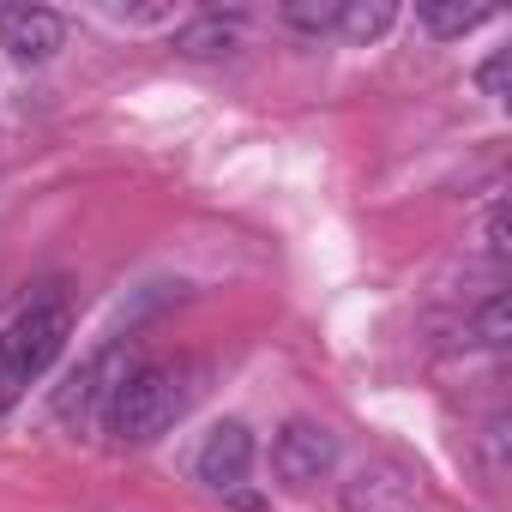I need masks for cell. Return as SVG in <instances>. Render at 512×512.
Segmentation results:
<instances>
[{
    "instance_id": "6da1fadb",
    "label": "cell",
    "mask_w": 512,
    "mask_h": 512,
    "mask_svg": "<svg viewBox=\"0 0 512 512\" xmlns=\"http://www.w3.org/2000/svg\"><path fill=\"white\" fill-rule=\"evenodd\" d=\"M187 404H193V386H187V368L181 362H139L115 386V398L103 410V428L121 446H151V440H163L187 416Z\"/></svg>"
},
{
    "instance_id": "7a4b0ae2",
    "label": "cell",
    "mask_w": 512,
    "mask_h": 512,
    "mask_svg": "<svg viewBox=\"0 0 512 512\" xmlns=\"http://www.w3.org/2000/svg\"><path fill=\"white\" fill-rule=\"evenodd\" d=\"M67 332H73V314L61 296H37L0 326V404L55 368V356L67 350Z\"/></svg>"
},
{
    "instance_id": "3957f363",
    "label": "cell",
    "mask_w": 512,
    "mask_h": 512,
    "mask_svg": "<svg viewBox=\"0 0 512 512\" xmlns=\"http://www.w3.org/2000/svg\"><path fill=\"white\" fill-rule=\"evenodd\" d=\"M133 368H139V362H133L127 344H103L97 356H85V362L67 374V386L55 392V416H61L67 428H91V422H103L115 386H121Z\"/></svg>"
},
{
    "instance_id": "277c9868",
    "label": "cell",
    "mask_w": 512,
    "mask_h": 512,
    "mask_svg": "<svg viewBox=\"0 0 512 512\" xmlns=\"http://www.w3.org/2000/svg\"><path fill=\"white\" fill-rule=\"evenodd\" d=\"M338 470V434L314 416H290L272 440V476L284 488H314Z\"/></svg>"
},
{
    "instance_id": "5b68a950",
    "label": "cell",
    "mask_w": 512,
    "mask_h": 512,
    "mask_svg": "<svg viewBox=\"0 0 512 512\" xmlns=\"http://www.w3.org/2000/svg\"><path fill=\"white\" fill-rule=\"evenodd\" d=\"M416 476L398 458H362L344 482H338V506L344 512H416Z\"/></svg>"
},
{
    "instance_id": "8992f818",
    "label": "cell",
    "mask_w": 512,
    "mask_h": 512,
    "mask_svg": "<svg viewBox=\"0 0 512 512\" xmlns=\"http://www.w3.org/2000/svg\"><path fill=\"white\" fill-rule=\"evenodd\" d=\"M253 458H260V446H253V428L235 422V416H223V422L199 440L193 476H199L205 488H217V494H235V488L253 476Z\"/></svg>"
},
{
    "instance_id": "52a82bcc",
    "label": "cell",
    "mask_w": 512,
    "mask_h": 512,
    "mask_svg": "<svg viewBox=\"0 0 512 512\" xmlns=\"http://www.w3.org/2000/svg\"><path fill=\"white\" fill-rule=\"evenodd\" d=\"M61 43H67V19L49 13V7H7L0 13V49H7L13 61H25V67L55 61Z\"/></svg>"
},
{
    "instance_id": "ba28073f",
    "label": "cell",
    "mask_w": 512,
    "mask_h": 512,
    "mask_svg": "<svg viewBox=\"0 0 512 512\" xmlns=\"http://www.w3.org/2000/svg\"><path fill=\"white\" fill-rule=\"evenodd\" d=\"M241 37H247V25L235 13H199V19L175 25V55H187V61H223V55L241 49Z\"/></svg>"
},
{
    "instance_id": "9c48e42d",
    "label": "cell",
    "mask_w": 512,
    "mask_h": 512,
    "mask_svg": "<svg viewBox=\"0 0 512 512\" xmlns=\"http://www.w3.org/2000/svg\"><path fill=\"white\" fill-rule=\"evenodd\" d=\"M392 25H398V0H344L332 31H338L350 49H368V43H380Z\"/></svg>"
},
{
    "instance_id": "30bf717a",
    "label": "cell",
    "mask_w": 512,
    "mask_h": 512,
    "mask_svg": "<svg viewBox=\"0 0 512 512\" xmlns=\"http://www.w3.org/2000/svg\"><path fill=\"white\" fill-rule=\"evenodd\" d=\"M488 19H494V7H464V0H428V7H416V25L440 43H452V37L488 25Z\"/></svg>"
},
{
    "instance_id": "8fae6325",
    "label": "cell",
    "mask_w": 512,
    "mask_h": 512,
    "mask_svg": "<svg viewBox=\"0 0 512 512\" xmlns=\"http://www.w3.org/2000/svg\"><path fill=\"white\" fill-rule=\"evenodd\" d=\"M470 326H476V344H488V350H500V344L512 338V308H506V290H488Z\"/></svg>"
},
{
    "instance_id": "7c38bea8",
    "label": "cell",
    "mask_w": 512,
    "mask_h": 512,
    "mask_svg": "<svg viewBox=\"0 0 512 512\" xmlns=\"http://www.w3.org/2000/svg\"><path fill=\"white\" fill-rule=\"evenodd\" d=\"M338 7H344V0H290L284 25L290 31H332L338 25Z\"/></svg>"
},
{
    "instance_id": "4fadbf2b",
    "label": "cell",
    "mask_w": 512,
    "mask_h": 512,
    "mask_svg": "<svg viewBox=\"0 0 512 512\" xmlns=\"http://www.w3.org/2000/svg\"><path fill=\"white\" fill-rule=\"evenodd\" d=\"M506 73H512V55H506V49H494V55L476 67V91H482L488 103H506Z\"/></svg>"
},
{
    "instance_id": "5bb4252c",
    "label": "cell",
    "mask_w": 512,
    "mask_h": 512,
    "mask_svg": "<svg viewBox=\"0 0 512 512\" xmlns=\"http://www.w3.org/2000/svg\"><path fill=\"white\" fill-rule=\"evenodd\" d=\"M482 253H488V260H506V253H512V229H506V205H488V217H482Z\"/></svg>"
},
{
    "instance_id": "9a60e30c",
    "label": "cell",
    "mask_w": 512,
    "mask_h": 512,
    "mask_svg": "<svg viewBox=\"0 0 512 512\" xmlns=\"http://www.w3.org/2000/svg\"><path fill=\"white\" fill-rule=\"evenodd\" d=\"M482 452H488V470L500 476V470H506V416H494V422L482 428Z\"/></svg>"
}]
</instances>
